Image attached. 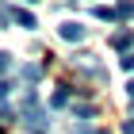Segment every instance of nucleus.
Wrapping results in <instances>:
<instances>
[{
  "label": "nucleus",
  "mask_w": 134,
  "mask_h": 134,
  "mask_svg": "<svg viewBox=\"0 0 134 134\" xmlns=\"http://www.w3.org/2000/svg\"><path fill=\"white\" fill-rule=\"evenodd\" d=\"M15 119H23V123L31 126L35 134H42L46 126H50L46 111L38 107V96H35V88H27V92H23V103H19V111H15Z\"/></svg>",
  "instance_id": "f257e3e1"
},
{
  "label": "nucleus",
  "mask_w": 134,
  "mask_h": 134,
  "mask_svg": "<svg viewBox=\"0 0 134 134\" xmlns=\"http://www.w3.org/2000/svg\"><path fill=\"white\" fill-rule=\"evenodd\" d=\"M58 35H62L65 42H84V38H88V27L77 23V19H65L62 27H58Z\"/></svg>",
  "instance_id": "f03ea898"
},
{
  "label": "nucleus",
  "mask_w": 134,
  "mask_h": 134,
  "mask_svg": "<svg viewBox=\"0 0 134 134\" xmlns=\"http://www.w3.org/2000/svg\"><path fill=\"white\" fill-rule=\"evenodd\" d=\"M12 19L19 23V27H27V31H35V27H38V19H35L27 8H12Z\"/></svg>",
  "instance_id": "7ed1b4c3"
},
{
  "label": "nucleus",
  "mask_w": 134,
  "mask_h": 134,
  "mask_svg": "<svg viewBox=\"0 0 134 134\" xmlns=\"http://www.w3.org/2000/svg\"><path fill=\"white\" fill-rule=\"evenodd\" d=\"M111 46H115V50H130V46H134V35L130 31H115L111 35Z\"/></svg>",
  "instance_id": "20e7f679"
},
{
  "label": "nucleus",
  "mask_w": 134,
  "mask_h": 134,
  "mask_svg": "<svg viewBox=\"0 0 134 134\" xmlns=\"http://www.w3.org/2000/svg\"><path fill=\"white\" fill-rule=\"evenodd\" d=\"M115 15H119V19H134V0H119Z\"/></svg>",
  "instance_id": "39448f33"
},
{
  "label": "nucleus",
  "mask_w": 134,
  "mask_h": 134,
  "mask_svg": "<svg viewBox=\"0 0 134 134\" xmlns=\"http://www.w3.org/2000/svg\"><path fill=\"white\" fill-rule=\"evenodd\" d=\"M65 103H69V88L62 84V88H58V92L50 96V107H65Z\"/></svg>",
  "instance_id": "423d86ee"
},
{
  "label": "nucleus",
  "mask_w": 134,
  "mask_h": 134,
  "mask_svg": "<svg viewBox=\"0 0 134 134\" xmlns=\"http://www.w3.org/2000/svg\"><path fill=\"white\" fill-rule=\"evenodd\" d=\"M38 77H42V69H38V65H23V81H27V84H35Z\"/></svg>",
  "instance_id": "0eeeda50"
},
{
  "label": "nucleus",
  "mask_w": 134,
  "mask_h": 134,
  "mask_svg": "<svg viewBox=\"0 0 134 134\" xmlns=\"http://www.w3.org/2000/svg\"><path fill=\"white\" fill-rule=\"evenodd\" d=\"M92 15H96V19H119L115 8H92Z\"/></svg>",
  "instance_id": "6e6552de"
},
{
  "label": "nucleus",
  "mask_w": 134,
  "mask_h": 134,
  "mask_svg": "<svg viewBox=\"0 0 134 134\" xmlns=\"http://www.w3.org/2000/svg\"><path fill=\"white\" fill-rule=\"evenodd\" d=\"M73 111H77V119H92V107H88V103H77Z\"/></svg>",
  "instance_id": "1a4fd4ad"
},
{
  "label": "nucleus",
  "mask_w": 134,
  "mask_h": 134,
  "mask_svg": "<svg viewBox=\"0 0 134 134\" xmlns=\"http://www.w3.org/2000/svg\"><path fill=\"white\" fill-rule=\"evenodd\" d=\"M8 69H12V54H4V50H0V77H4Z\"/></svg>",
  "instance_id": "9d476101"
},
{
  "label": "nucleus",
  "mask_w": 134,
  "mask_h": 134,
  "mask_svg": "<svg viewBox=\"0 0 134 134\" xmlns=\"http://www.w3.org/2000/svg\"><path fill=\"white\" fill-rule=\"evenodd\" d=\"M119 65H123L126 73H134V54H123V58H119Z\"/></svg>",
  "instance_id": "9b49d317"
},
{
  "label": "nucleus",
  "mask_w": 134,
  "mask_h": 134,
  "mask_svg": "<svg viewBox=\"0 0 134 134\" xmlns=\"http://www.w3.org/2000/svg\"><path fill=\"white\" fill-rule=\"evenodd\" d=\"M8 96H12V84H8V81H0V100H8Z\"/></svg>",
  "instance_id": "f8f14e48"
},
{
  "label": "nucleus",
  "mask_w": 134,
  "mask_h": 134,
  "mask_svg": "<svg viewBox=\"0 0 134 134\" xmlns=\"http://www.w3.org/2000/svg\"><path fill=\"white\" fill-rule=\"evenodd\" d=\"M123 134H134V119H126V123H123Z\"/></svg>",
  "instance_id": "ddd939ff"
},
{
  "label": "nucleus",
  "mask_w": 134,
  "mask_h": 134,
  "mask_svg": "<svg viewBox=\"0 0 134 134\" xmlns=\"http://www.w3.org/2000/svg\"><path fill=\"white\" fill-rule=\"evenodd\" d=\"M126 96H130V100H134V77H130V81H126Z\"/></svg>",
  "instance_id": "4468645a"
},
{
  "label": "nucleus",
  "mask_w": 134,
  "mask_h": 134,
  "mask_svg": "<svg viewBox=\"0 0 134 134\" xmlns=\"http://www.w3.org/2000/svg\"><path fill=\"white\" fill-rule=\"evenodd\" d=\"M73 134H92V130H88V126H77V130H73Z\"/></svg>",
  "instance_id": "2eb2a0df"
},
{
  "label": "nucleus",
  "mask_w": 134,
  "mask_h": 134,
  "mask_svg": "<svg viewBox=\"0 0 134 134\" xmlns=\"http://www.w3.org/2000/svg\"><path fill=\"white\" fill-rule=\"evenodd\" d=\"M96 134H107V130H96Z\"/></svg>",
  "instance_id": "dca6fc26"
},
{
  "label": "nucleus",
  "mask_w": 134,
  "mask_h": 134,
  "mask_svg": "<svg viewBox=\"0 0 134 134\" xmlns=\"http://www.w3.org/2000/svg\"><path fill=\"white\" fill-rule=\"evenodd\" d=\"M130 115H134V107H130Z\"/></svg>",
  "instance_id": "f3484780"
}]
</instances>
